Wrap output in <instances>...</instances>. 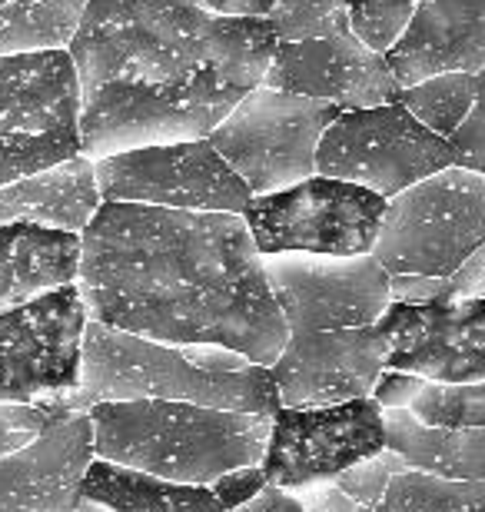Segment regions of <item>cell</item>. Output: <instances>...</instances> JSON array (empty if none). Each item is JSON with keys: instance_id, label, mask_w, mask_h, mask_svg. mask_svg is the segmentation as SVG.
<instances>
[{"instance_id": "2e32d148", "label": "cell", "mask_w": 485, "mask_h": 512, "mask_svg": "<svg viewBox=\"0 0 485 512\" xmlns=\"http://www.w3.org/2000/svg\"><path fill=\"white\" fill-rule=\"evenodd\" d=\"M94 463L87 413L60 419L17 453L0 456V512H77L80 483Z\"/></svg>"}, {"instance_id": "d6a6232c", "label": "cell", "mask_w": 485, "mask_h": 512, "mask_svg": "<svg viewBox=\"0 0 485 512\" xmlns=\"http://www.w3.org/2000/svg\"><path fill=\"white\" fill-rule=\"evenodd\" d=\"M266 486H270V479H266V473H263V463H256V466L230 469V473H223L210 489H213V496L226 506V512H230L236 506L250 503L253 496H260Z\"/></svg>"}, {"instance_id": "1f68e13d", "label": "cell", "mask_w": 485, "mask_h": 512, "mask_svg": "<svg viewBox=\"0 0 485 512\" xmlns=\"http://www.w3.org/2000/svg\"><path fill=\"white\" fill-rule=\"evenodd\" d=\"M449 143L456 150L459 167L485 173V67L476 74V104H472V114Z\"/></svg>"}, {"instance_id": "ffe728a7", "label": "cell", "mask_w": 485, "mask_h": 512, "mask_svg": "<svg viewBox=\"0 0 485 512\" xmlns=\"http://www.w3.org/2000/svg\"><path fill=\"white\" fill-rule=\"evenodd\" d=\"M77 273L80 233L44 223L0 227V310L77 283Z\"/></svg>"}, {"instance_id": "8d00e7d4", "label": "cell", "mask_w": 485, "mask_h": 512, "mask_svg": "<svg viewBox=\"0 0 485 512\" xmlns=\"http://www.w3.org/2000/svg\"><path fill=\"white\" fill-rule=\"evenodd\" d=\"M230 512H306L303 503L296 499V493H290V489H283V486H266L260 496H253L250 503H243V506H236Z\"/></svg>"}, {"instance_id": "603a6c76", "label": "cell", "mask_w": 485, "mask_h": 512, "mask_svg": "<svg viewBox=\"0 0 485 512\" xmlns=\"http://www.w3.org/2000/svg\"><path fill=\"white\" fill-rule=\"evenodd\" d=\"M84 7L87 0H7L0 7V57L70 47Z\"/></svg>"}, {"instance_id": "cb8c5ba5", "label": "cell", "mask_w": 485, "mask_h": 512, "mask_svg": "<svg viewBox=\"0 0 485 512\" xmlns=\"http://www.w3.org/2000/svg\"><path fill=\"white\" fill-rule=\"evenodd\" d=\"M379 512H485V479H446L406 469L389 483Z\"/></svg>"}, {"instance_id": "30bf717a", "label": "cell", "mask_w": 485, "mask_h": 512, "mask_svg": "<svg viewBox=\"0 0 485 512\" xmlns=\"http://www.w3.org/2000/svg\"><path fill=\"white\" fill-rule=\"evenodd\" d=\"M87 320L77 283L0 310V403L34 406L74 393Z\"/></svg>"}, {"instance_id": "e0dca14e", "label": "cell", "mask_w": 485, "mask_h": 512, "mask_svg": "<svg viewBox=\"0 0 485 512\" xmlns=\"http://www.w3.org/2000/svg\"><path fill=\"white\" fill-rule=\"evenodd\" d=\"M399 87L485 67V0H419L409 30L386 54Z\"/></svg>"}, {"instance_id": "d6986e66", "label": "cell", "mask_w": 485, "mask_h": 512, "mask_svg": "<svg viewBox=\"0 0 485 512\" xmlns=\"http://www.w3.org/2000/svg\"><path fill=\"white\" fill-rule=\"evenodd\" d=\"M94 160L77 153L64 163L0 187V227L44 223V227L80 233L100 210Z\"/></svg>"}, {"instance_id": "f35d334b", "label": "cell", "mask_w": 485, "mask_h": 512, "mask_svg": "<svg viewBox=\"0 0 485 512\" xmlns=\"http://www.w3.org/2000/svg\"><path fill=\"white\" fill-rule=\"evenodd\" d=\"M77 512H110V509H103V506H97V503H87V499H80V503H77Z\"/></svg>"}, {"instance_id": "4316f807", "label": "cell", "mask_w": 485, "mask_h": 512, "mask_svg": "<svg viewBox=\"0 0 485 512\" xmlns=\"http://www.w3.org/2000/svg\"><path fill=\"white\" fill-rule=\"evenodd\" d=\"M266 20L273 24L280 44L353 34L349 30L346 0H280Z\"/></svg>"}, {"instance_id": "9a60e30c", "label": "cell", "mask_w": 485, "mask_h": 512, "mask_svg": "<svg viewBox=\"0 0 485 512\" xmlns=\"http://www.w3.org/2000/svg\"><path fill=\"white\" fill-rule=\"evenodd\" d=\"M263 84L323 100L339 110L396 104L402 90L392 77L389 60L369 50L356 34L280 44Z\"/></svg>"}, {"instance_id": "7c38bea8", "label": "cell", "mask_w": 485, "mask_h": 512, "mask_svg": "<svg viewBox=\"0 0 485 512\" xmlns=\"http://www.w3.org/2000/svg\"><path fill=\"white\" fill-rule=\"evenodd\" d=\"M266 280L290 336L373 326L392 303L389 273L366 256H266Z\"/></svg>"}, {"instance_id": "277c9868", "label": "cell", "mask_w": 485, "mask_h": 512, "mask_svg": "<svg viewBox=\"0 0 485 512\" xmlns=\"http://www.w3.org/2000/svg\"><path fill=\"white\" fill-rule=\"evenodd\" d=\"M94 456L187 486H213L230 469L263 463L273 416L173 399H127L87 409Z\"/></svg>"}, {"instance_id": "44dd1931", "label": "cell", "mask_w": 485, "mask_h": 512, "mask_svg": "<svg viewBox=\"0 0 485 512\" xmlns=\"http://www.w3.org/2000/svg\"><path fill=\"white\" fill-rule=\"evenodd\" d=\"M80 499L110 512H226L210 486L173 483L97 456L80 483Z\"/></svg>"}, {"instance_id": "836d02e7", "label": "cell", "mask_w": 485, "mask_h": 512, "mask_svg": "<svg viewBox=\"0 0 485 512\" xmlns=\"http://www.w3.org/2000/svg\"><path fill=\"white\" fill-rule=\"evenodd\" d=\"M485 296V243L459 266L456 273L442 280V293L436 303H456V300H482Z\"/></svg>"}, {"instance_id": "8992f818", "label": "cell", "mask_w": 485, "mask_h": 512, "mask_svg": "<svg viewBox=\"0 0 485 512\" xmlns=\"http://www.w3.org/2000/svg\"><path fill=\"white\" fill-rule=\"evenodd\" d=\"M339 114L343 110L323 100L260 84L206 140L253 197H263L316 177L319 140Z\"/></svg>"}, {"instance_id": "ba28073f", "label": "cell", "mask_w": 485, "mask_h": 512, "mask_svg": "<svg viewBox=\"0 0 485 512\" xmlns=\"http://www.w3.org/2000/svg\"><path fill=\"white\" fill-rule=\"evenodd\" d=\"M446 167H456L452 143L419 124L399 100L343 110L316 150V173L359 183L386 200Z\"/></svg>"}, {"instance_id": "74e56055", "label": "cell", "mask_w": 485, "mask_h": 512, "mask_svg": "<svg viewBox=\"0 0 485 512\" xmlns=\"http://www.w3.org/2000/svg\"><path fill=\"white\" fill-rule=\"evenodd\" d=\"M190 4L220 17H270L280 0H190Z\"/></svg>"}, {"instance_id": "52a82bcc", "label": "cell", "mask_w": 485, "mask_h": 512, "mask_svg": "<svg viewBox=\"0 0 485 512\" xmlns=\"http://www.w3.org/2000/svg\"><path fill=\"white\" fill-rule=\"evenodd\" d=\"M386 203L359 183L316 173L280 193L253 197L243 220L263 256H366L383 230Z\"/></svg>"}, {"instance_id": "484cf974", "label": "cell", "mask_w": 485, "mask_h": 512, "mask_svg": "<svg viewBox=\"0 0 485 512\" xmlns=\"http://www.w3.org/2000/svg\"><path fill=\"white\" fill-rule=\"evenodd\" d=\"M409 409L426 426H442V429L485 426V380L482 383H426Z\"/></svg>"}, {"instance_id": "6da1fadb", "label": "cell", "mask_w": 485, "mask_h": 512, "mask_svg": "<svg viewBox=\"0 0 485 512\" xmlns=\"http://www.w3.org/2000/svg\"><path fill=\"white\" fill-rule=\"evenodd\" d=\"M87 316L157 343H213L273 366L290 330L240 213L100 203L80 230Z\"/></svg>"}, {"instance_id": "ac0fdd59", "label": "cell", "mask_w": 485, "mask_h": 512, "mask_svg": "<svg viewBox=\"0 0 485 512\" xmlns=\"http://www.w3.org/2000/svg\"><path fill=\"white\" fill-rule=\"evenodd\" d=\"M80 133V80L70 50L0 57V140Z\"/></svg>"}, {"instance_id": "5b68a950", "label": "cell", "mask_w": 485, "mask_h": 512, "mask_svg": "<svg viewBox=\"0 0 485 512\" xmlns=\"http://www.w3.org/2000/svg\"><path fill=\"white\" fill-rule=\"evenodd\" d=\"M485 243V173L446 167L386 203L373 256L389 276L446 280Z\"/></svg>"}, {"instance_id": "3957f363", "label": "cell", "mask_w": 485, "mask_h": 512, "mask_svg": "<svg viewBox=\"0 0 485 512\" xmlns=\"http://www.w3.org/2000/svg\"><path fill=\"white\" fill-rule=\"evenodd\" d=\"M127 399H173L263 416H276L283 409L273 370L250 363L243 353L213 343H157L87 320L80 386L40 406L54 409L57 416H74L97 403Z\"/></svg>"}, {"instance_id": "7a4b0ae2", "label": "cell", "mask_w": 485, "mask_h": 512, "mask_svg": "<svg viewBox=\"0 0 485 512\" xmlns=\"http://www.w3.org/2000/svg\"><path fill=\"white\" fill-rule=\"evenodd\" d=\"M280 47L266 17H220L190 0H87L70 40L80 153L206 140L266 80Z\"/></svg>"}, {"instance_id": "ab89813d", "label": "cell", "mask_w": 485, "mask_h": 512, "mask_svg": "<svg viewBox=\"0 0 485 512\" xmlns=\"http://www.w3.org/2000/svg\"><path fill=\"white\" fill-rule=\"evenodd\" d=\"M4 4H7V0H0V7H4Z\"/></svg>"}, {"instance_id": "4dcf8cb0", "label": "cell", "mask_w": 485, "mask_h": 512, "mask_svg": "<svg viewBox=\"0 0 485 512\" xmlns=\"http://www.w3.org/2000/svg\"><path fill=\"white\" fill-rule=\"evenodd\" d=\"M60 419L54 409L47 406H20V403H0V456L17 453V449L30 446L34 439H40L47 429H54Z\"/></svg>"}, {"instance_id": "f546056e", "label": "cell", "mask_w": 485, "mask_h": 512, "mask_svg": "<svg viewBox=\"0 0 485 512\" xmlns=\"http://www.w3.org/2000/svg\"><path fill=\"white\" fill-rule=\"evenodd\" d=\"M406 469H412V466L399 453H392V449L386 446V449H379L376 456H369V459H363V463L349 466L346 473H339L333 479V483L343 489V493L359 499V503L379 509V506H383V499H386L389 483L399 473H406Z\"/></svg>"}, {"instance_id": "8fae6325", "label": "cell", "mask_w": 485, "mask_h": 512, "mask_svg": "<svg viewBox=\"0 0 485 512\" xmlns=\"http://www.w3.org/2000/svg\"><path fill=\"white\" fill-rule=\"evenodd\" d=\"M379 449H386V409L373 396L336 406H283L273 416L263 473L273 486L299 493L333 483Z\"/></svg>"}, {"instance_id": "83f0119b", "label": "cell", "mask_w": 485, "mask_h": 512, "mask_svg": "<svg viewBox=\"0 0 485 512\" xmlns=\"http://www.w3.org/2000/svg\"><path fill=\"white\" fill-rule=\"evenodd\" d=\"M80 153V133H44V137L0 140V187L30 173L50 170Z\"/></svg>"}, {"instance_id": "e575fe53", "label": "cell", "mask_w": 485, "mask_h": 512, "mask_svg": "<svg viewBox=\"0 0 485 512\" xmlns=\"http://www.w3.org/2000/svg\"><path fill=\"white\" fill-rule=\"evenodd\" d=\"M422 386H426L422 376H412L402 370H383V376H379L373 386V399L383 409H409L416 403V396L422 393Z\"/></svg>"}, {"instance_id": "4fadbf2b", "label": "cell", "mask_w": 485, "mask_h": 512, "mask_svg": "<svg viewBox=\"0 0 485 512\" xmlns=\"http://www.w3.org/2000/svg\"><path fill=\"white\" fill-rule=\"evenodd\" d=\"M389 340L386 370L422 376L426 383L485 380V296L456 303H396L379 316Z\"/></svg>"}, {"instance_id": "9c48e42d", "label": "cell", "mask_w": 485, "mask_h": 512, "mask_svg": "<svg viewBox=\"0 0 485 512\" xmlns=\"http://www.w3.org/2000/svg\"><path fill=\"white\" fill-rule=\"evenodd\" d=\"M103 203H147L167 210L240 213L253 193L210 140L150 143L94 160Z\"/></svg>"}, {"instance_id": "7402d4cb", "label": "cell", "mask_w": 485, "mask_h": 512, "mask_svg": "<svg viewBox=\"0 0 485 512\" xmlns=\"http://www.w3.org/2000/svg\"><path fill=\"white\" fill-rule=\"evenodd\" d=\"M386 446L412 469L446 479H485V426H426L412 409H386Z\"/></svg>"}, {"instance_id": "d590c367", "label": "cell", "mask_w": 485, "mask_h": 512, "mask_svg": "<svg viewBox=\"0 0 485 512\" xmlns=\"http://www.w3.org/2000/svg\"><path fill=\"white\" fill-rule=\"evenodd\" d=\"M296 499L303 503L306 512H379L376 506H366L353 499L349 493H343L336 483H316V486H306L299 489Z\"/></svg>"}, {"instance_id": "5bb4252c", "label": "cell", "mask_w": 485, "mask_h": 512, "mask_svg": "<svg viewBox=\"0 0 485 512\" xmlns=\"http://www.w3.org/2000/svg\"><path fill=\"white\" fill-rule=\"evenodd\" d=\"M389 360V340L383 330H316L290 336L270 370L283 406H336L349 399L373 396L376 380Z\"/></svg>"}, {"instance_id": "f1b7e54d", "label": "cell", "mask_w": 485, "mask_h": 512, "mask_svg": "<svg viewBox=\"0 0 485 512\" xmlns=\"http://www.w3.org/2000/svg\"><path fill=\"white\" fill-rule=\"evenodd\" d=\"M419 0H346L349 30L376 54H389L409 30Z\"/></svg>"}, {"instance_id": "d4e9b609", "label": "cell", "mask_w": 485, "mask_h": 512, "mask_svg": "<svg viewBox=\"0 0 485 512\" xmlns=\"http://www.w3.org/2000/svg\"><path fill=\"white\" fill-rule=\"evenodd\" d=\"M399 104L432 133L452 140L476 104V74H439L399 90Z\"/></svg>"}]
</instances>
